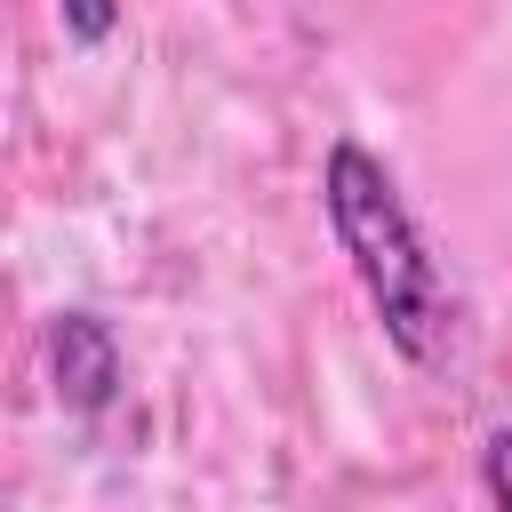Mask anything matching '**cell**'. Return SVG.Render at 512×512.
<instances>
[{
  "label": "cell",
  "mask_w": 512,
  "mask_h": 512,
  "mask_svg": "<svg viewBox=\"0 0 512 512\" xmlns=\"http://www.w3.org/2000/svg\"><path fill=\"white\" fill-rule=\"evenodd\" d=\"M320 216H328V232H336L368 312L384 320L392 352L408 368H440L448 344H456V288H448L424 224L408 216L392 168L368 144H352V136L328 144V160H320Z\"/></svg>",
  "instance_id": "6da1fadb"
},
{
  "label": "cell",
  "mask_w": 512,
  "mask_h": 512,
  "mask_svg": "<svg viewBox=\"0 0 512 512\" xmlns=\"http://www.w3.org/2000/svg\"><path fill=\"white\" fill-rule=\"evenodd\" d=\"M48 376L72 416H104L120 400V336L96 312H56L48 328Z\"/></svg>",
  "instance_id": "7a4b0ae2"
},
{
  "label": "cell",
  "mask_w": 512,
  "mask_h": 512,
  "mask_svg": "<svg viewBox=\"0 0 512 512\" xmlns=\"http://www.w3.org/2000/svg\"><path fill=\"white\" fill-rule=\"evenodd\" d=\"M56 16H64V40L80 48H104L120 32V0H56Z\"/></svg>",
  "instance_id": "3957f363"
},
{
  "label": "cell",
  "mask_w": 512,
  "mask_h": 512,
  "mask_svg": "<svg viewBox=\"0 0 512 512\" xmlns=\"http://www.w3.org/2000/svg\"><path fill=\"white\" fill-rule=\"evenodd\" d=\"M480 488H488L496 512H512V424H496V432L480 440Z\"/></svg>",
  "instance_id": "277c9868"
}]
</instances>
